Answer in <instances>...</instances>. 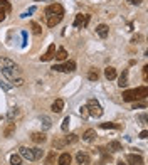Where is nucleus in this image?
Segmentation results:
<instances>
[{"label":"nucleus","instance_id":"f257e3e1","mask_svg":"<svg viewBox=\"0 0 148 165\" xmlns=\"http://www.w3.org/2000/svg\"><path fill=\"white\" fill-rule=\"evenodd\" d=\"M64 17V9L61 3H51V5L46 9V19H47V26L54 27L62 20Z\"/></svg>","mask_w":148,"mask_h":165},{"label":"nucleus","instance_id":"f03ea898","mask_svg":"<svg viewBox=\"0 0 148 165\" xmlns=\"http://www.w3.org/2000/svg\"><path fill=\"white\" fill-rule=\"evenodd\" d=\"M148 96V88L146 86H140V88H135V89H128V91L123 93V101H136V100H145Z\"/></svg>","mask_w":148,"mask_h":165},{"label":"nucleus","instance_id":"7ed1b4c3","mask_svg":"<svg viewBox=\"0 0 148 165\" xmlns=\"http://www.w3.org/2000/svg\"><path fill=\"white\" fill-rule=\"evenodd\" d=\"M22 158H27L30 160V162H34V160H39L44 157V150H40V148H27V147H20V153H19Z\"/></svg>","mask_w":148,"mask_h":165},{"label":"nucleus","instance_id":"20e7f679","mask_svg":"<svg viewBox=\"0 0 148 165\" xmlns=\"http://www.w3.org/2000/svg\"><path fill=\"white\" fill-rule=\"evenodd\" d=\"M86 108H88L89 116H93V118H99V116H103V108H101V105H99V103H98L96 100H89L88 105H86Z\"/></svg>","mask_w":148,"mask_h":165},{"label":"nucleus","instance_id":"39448f33","mask_svg":"<svg viewBox=\"0 0 148 165\" xmlns=\"http://www.w3.org/2000/svg\"><path fill=\"white\" fill-rule=\"evenodd\" d=\"M52 69L57 73H72L74 69H76V63H74V61H67V63H64V64H56Z\"/></svg>","mask_w":148,"mask_h":165},{"label":"nucleus","instance_id":"423d86ee","mask_svg":"<svg viewBox=\"0 0 148 165\" xmlns=\"http://www.w3.org/2000/svg\"><path fill=\"white\" fill-rule=\"evenodd\" d=\"M89 19H91V17H89V15L88 14H77L76 15V19H74V24H72V26L74 27H86V26H88V24H89Z\"/></svg>","mask_w":148,"mask_h":165},{"label":"nucleus","instance_id":"0eeeda50","mask_svg":"<svg viewBox=\"0 0 148 165\" xmlns=\"http://www.w3.org/2000/svg\"><path fill=\"white\" fill-rule=\"evenodd\" d=\"M19 73H20L19 66H15V68H9V69H3V71H2V74L7 78V79H15V76H19Z\"/></svg>","mask_w":148,"mask_h":165},{"label":"nucleus","instance_id":"6e6552de","mask_svg":"<svg viewBox=\"0 0 148 165\" xmlns=\"http://www.w3.org/2000/svg\"><path fill=\"white\" fill-rule=\"evenodd\" d=\"M15 64L12 59L9 57H0V71H3V69H9V68H15Z\"/></svg>","mask_w":148,"mask_h":165},{"label":"nucleus","instance_id":"1a4fd4ad","mask_svg":"<svg viewBox=\"0 0 148 165\" xmlns=\"http://www.w3.org/2000/svg\"><path fill=\"white\" fill-rule=\"evenodd\" d=\"M126 162H128L130 165H143V158H141V155L130 153L128 157H126Z\"/></svg>","mask_w":148,"mask_h":165},{"label":"nucleus","instance_id":"9d476101","mask_svg":"<svg viewBox=\"0 0 148 165\" xmlns=\"http://www.w3.org/2000/svg\"><path fill=\"white\" fill-rule=\"evenodd\" d=\"M54 54H56V44H51V46L47 47L46 54L40 57V61H51L52 57H54Z\"/></svg>","mask_w":148,"mask_h":165},{"label":"nucleus","instance_id":"9b49d317","mask_svg":"<svg viewBox=\"0 0 148 165\" xmlns=\"http://www.w3.org/2000/svg\"><path fill=\"white\" fill-rule=\"evenodd\" d=\"M76 160H77V163L79 165H89V155L88 153H84V152H77V155H76Z\"/></svg>","mask_w":148,"mask_h":165},{"label":"nucleus","instance_id":"f8f14e48","mask_svg":"<svg viewBox=\"0 0 148 165\" xmlns=\"http://www.w3.org/2000/svg\"><path fill=\"white\" fill-rule=\"evenodd\" d=\"M14 133H15V123H14V121H12V120H10V121L7 123L5 130H3V137L10 138V137H12V135H14Z\"/></svg>","mask_w":148,"mask_h":165},{"label":"nucleus","instance_id":"ddd939ff","mask_svg":"<svg viewBox=\"0 0 148 165\" xmlns=\"http://www.w3.org/2000/svg\"><path fill=\"white\" fill-rule=\"evenodd\" d=\"M96 32H98V35H99L101 39H106V37H108L109 29H108V26H104V24H99V26L96 27Z\"/></svg>","mask_w":148,"mask_h":165},{"label":"nucleus","instance_id":"4468645a","mask_svg":"<svg viewBox=\"0 0 148 165\" xmlns=\"http://www.w3.org/2000/svg\"><path fill=\"white\" fill-rule=\"evenodd\" d=\"M30 138H32V142H35V143H44V142H46V133L37 131V133H32L30 135Z\"/></svg>","mask_w":148,"mask_h":165},{"label":"nucleus","instance_id":"2eb2a0df","mask_svg":"<svg viewBox=\"0 0 148 165\" xmlns=\"http://www.w3.org/2000/svg\"><path fill=\"white\" fill-rule=\"evenodd\" d=\"M94 137H96V130H93V128L86 130L83 133V140H84V142H93Z\"/></svg>","mask_w":148,"mask_h":165},{"label":"nucleus","instance_id":"dca6fc26","mask_svg":"<svg viewBox=\"0 0 148 165\" xmlns=\"http://www.w3.org/2000/svg\"><path fill=\"white\" fill-rule=\"evenodd\" d=\"M71 160H72V157L69 153H62V155H59V158H57V163L59 165H69Z\"/></svg>","mask_w":148,"mask_h":165},{"label":"nucleus","instance_id":"f3484780","mask_svg":"<svg viewBox=\"0 0 148 165\" xmlns=\"http://www.w3.org/2000/svg\"><path fill=\"white\" fill-rule=\"evenodd\" d=\"M62 110H64V101L61 100V98L52 103V111H54V113H61Z\"/></svg>","mask_w":148,"mask_h":165},{"label":"nucleus","instance_id":"a211bd4d","mask_svg":"<svg viewBox=\"0 0 148 165\" xmlns=\"http://www.w3.org/2000/svg\"><path fill=\"white\" fill-rule=\"evenodd\" d=\"M118 84H120V88H125L126 84H128V71H123V74L120 76V79H118Z\"/></svg>","mask_w":148,"mask_h":165},{"label":"nucleus","instance_id":"6ab92c4d","mask_svg":"<svg viewBox=\"0 0 148 165\" xmlns=\"http://www.w3.org/2000/svg\"><path fill=\"white\" fill-rule=\"evenodd\" d=\"M104 76H106V79H114V78H116V69H114V68H111V66H109V68H106L104 69Z\"/></svg>","mask_w":148,"mask_h":165},{"label":"nucleus","instance_id":"aec40b11","mask_svg":"<svg viewBox=\"0 0 148 165\" xmlns=\"http://www.w3.org/2000/svg\"><path fill=\"white\" fill-rule=\"evenodd\" d=\"M109 150L111 152H120V150H123V147H121V143L120 142H116V140H113V142H109Z\"/></svg>","mask_w":148,"mask_h":165},{"label":"nucleus","instance_id":"412c9836","mask_svg":"<svg viewBox=\"0 0 148 165\" xmlns=\"http://www.w3.org/2000/svg\"><path fill=\"white\" fill-rule=\"evenodd\" d=\"M54 57H56V61H64L66 57H67V52H66V49L61 47L59 51H57L56 54H54Z\"/></svg>","mask_w":148,"mask_h":165},{"label":"nucleus","instance_id":"4be33fe9","mask_svg":"<svg viewBox=\"0 0 148 165\" xmlns=\"http://www.w3.org/2000/svg\"><path fill=\"white\" fill-rule=\"evenodd\" d=\"M40 121H42L44 130H49V128H51L52 121H51V118H49V116H40Z\"/></svg>","mask_w":148,"mask_h":165},{"label":"nucleus","instance_id":"5701e85b","mask_svg":"<svg viewBox=\"0 0 148 165\" xmlns=\"http://www.w3.org/2000/svg\"><path fill=\"white\" fill-rule=\"evenodd\" d=\"M10 163L12 165H22V157L20 155H10Z\"/></svg>","mask_w":148,"mask_h":165},{"label":"nucleus","instance_id":"b1692460","mask_svg":"<svg viewBox=\"0 0 148 165\" xmlns=\"http://www.w3.org/2000/svg\"><path fill=\"white\" fill-rule=\"evenodd\" d=\"M76 140H77V137H76L74 133H71V135H67V137H66L62 142H64V145H69V143H74Z\"/></svg>","mask_w":148,"mask_h":165},{"label":"nucleus","instance_id":"393cba45","mask_svg":"<svg viewBox=\"0 0 148 165\" xmlns=\"http://www.w3.org/2000/svg\"><path fill=\"white\" fill-rule=\"evenodd\" d=\"M46 163L47 165H56V152H51V153H49Z\"/></svg>","mask_w":148,"mask_h":165},{"label":"nucleus","instance_id":"a878e982","mask_svg":"<svg viewBox=\"0 0 148 165\" xmlns=\"http://www.w3.org/2000/svg\"><path fill=\"white\" fill-rule=\"evenodd\" d=\"M69 125H71V118L66 116L64 121H62V126H61V128H62V131H67V130H69Z\"/></svg>","mask_w":148,"mask_h":165},{"label":"nucleus","instance_id":"bb28decb","mask_svg":"<svg viewBox=\"0 0 148 165\" xmlns=\"http://www.w3.org/2000/svg\"><path fill=\"white\" fill-rule=\"evenodd\" d=\"M30 27H32V31H34V34H40V32H42V29H40V26L37 22H32Z\"/></svg>","mask_w":148,"mask_h":165},{"label":"nucleus","instance_id":"cd10ccee","mask_svg":"<svg viewBox=\"0 0 148 165\" xmlns=\"http://www.w3.org/2000/svg\"><path fill=\"white\" fill-rule=\"evenodd\" d=\"M19 116V110L17 108H12L9 111V120H14V118H17Z\"/></svg>","mask_w":148,"mask_h":165},{"label":"nucleus","instance_id":"c85d7f7f","mask_svg":"<svg viewBox=\"0 0 148 165\" xmlns=\"http://www.w3.org/2000/svg\"><path fill=\"white\" fill-rule=\"evenodd\" d=\"M0 7H3L7 12H10V3H9V0H0Z\"/></svg>","mask_w":148,"mask_h":165},{"label":"nucleus","instance_id":"c756f323","mask_svg":"<svg viewBox=\"0 0 148 165\" xmlns=\"http://www.w3.org/2000/svg\"><path fill=\"white\" fill-rule=\"evenodd\" d=\"M88 78H89V79H91V81H98V78H99V74H98L96 71H89Z\"/></svg>","mask_w":148,"mask_h":165},{"label":"nucleus","instance_id":"7c9ffc66","mask_svg":"<svg viewBox=\"0 0 148 165\" xmlns=\"http://www.w3.org/2000/svg\"><path fill=\"white\" fill-rule=\"evenodd\" d=\"M79 113H81V116H83V118H88V116H89V113H88V108H86V106H81Z\"/></svg>","mask_w":148,"mask_h":165},{"label":"nucleus","instance_id":"2f4dec72","mask_svg":"<svg viewBox=\"0 0 148 165\" xmlns=\"http://www.w3.org/2000/svg\"><path fill=\"white\" fill-rule=\"evenodd\" d=\"M5 17H7V10L3 9V7H0V22H3Z\"/></svg>","mask_w":148,"mask_h":165},{"label":"nucleus","instance_id":"473e14b6","mask_svg":"<svg viewBox=\"0 0 148 165\" xmlns=\"http://www.w3.org/2000/svg\"><path fill=\"white\" fill-rule=\"evenodd\" d=\"M24 84V79L22 78H17V79H12V86H22Z\"/></svg>","mask_w":148,"mask_h":165},{"label":"nucleus","instance_id":"72a5a7b5","mask_svg":"<svg viewBox=\"0 0 148 165\" xmlns=\"http://www.w3.org/2000/svg\"><path fill=\"white\" fill-rule=\"evenodd\" d=\"M101 128H120L118 125H114V123H103Z\"/></svg>","mask_w":148,"mask_h":165},{"label":"nucleus","instance_id":"f704fd0d","mask_svg":"<svg viewBox=\"0 0 148 165\" xmlns=\"http://www.w3.org/2000/svg\"><path fill=\"white\" fill-rule=\"evenodd\" d=\"M136 108H146V103H145V101H140V103H135L133 110H136Z\"/></svg>","mask_w":148,"mask_h":165},{"label":"nucleus","instance_id":"c9c22d12","mask_svg":"<svg viewBox=\"0 0 148 165\" xmlns=\"http://www.w3.org/2000/svg\"><path fill=\"white\" fill-rule=\"evenodd\" d=\"M141 39H143L141 35H135L133 39H131V42H133V44H138V42H140V40H141Z\"/></svg>","mask_w":148,"mask_h":165},{"label":"nucleus","instance_id":"e433bc0d","mask_svg":"<svg viewBox=\"0 0 148 165\" xmlns=\"http://www.w3.org/2000/svg\"><path fill=\"white\" fill-rule=\"evenodd\" d=\"M0 86H2V88H3V89H5V91H9V89L12 88V86H10V84H7V82H0Z\"/></svg>","mask_w":148,"mask_h":165},{"label":"nucleus","instance_id":"4c0bfd02","mask_svg":"<svg viewBox=\"0 0 148 165\" xmlns=\"http://www.w3.org/2000/svg\"><path fill=\"white\" fill-rule=\"evenodd\" d=\"M126 2H130L131 5H140V3H141V0H126Z\"/></svg>","mask_w":148,"mask_h":165},{"label":"nucleus","instance_id":"58836bf2","mask_svg":"<svg viewBox=\"0 0 148 165\" xmlns=\"http://www.w3.org/2000/svg\"><path fill=\"white\" fill-rule=\"evenodd\" d=\"M140 121H141L143 125L146 123V115H145V113H143V115H140Z\"/></svg>","mask_w":148,"mask_h":165},{"label":"nucleus","instance_id":"ea45409f","mask_svg":"<svg viewBox=\"0 0 148 165\" xmlns=\"http://www.w3.org/2000/svg\"><path fill=\"white\" fill-rule=\"evenodd\" d=\"M146 137H148V133H146V130H143V131H141V133H140V138H143V140H145Z\"/></svg>","mask_w":148,"mask_h":165},{"label":"nucleus","instance_id":"a19ab883","mask_svg":"<svg viewBox=\"0 0 148 165\" xmlns=\"http://www.w3.org/2000/svg\"><path fill=\"white\" fill-rule=\"evenodd\" d=\"M118 165H126V163L123 162V160H120V162H118Z\"/></svg>","mask_w":148,"mask_h":165}]
</instances>
